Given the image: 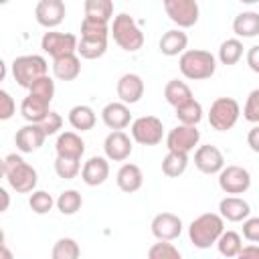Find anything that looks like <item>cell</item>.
I'll return each instance as SVG.
<instances>
[{
  "instance_id": "cell-1",
  "label": "cell",
  "mask_w": 259,
  "mask_h": 259,
  "mask_svg": "<svg viewBox=\"0 0 259 259\" xmlns=\"http://www.w3.org/2000/svg\"><path fill=\"white\" fill-rule=\"evenodd\" d=\"M223 231H225V219L217 212H204L190 223L188 237L196 249H208L210 245L217 243Z\"/></svg>"
},
{
  "instance_id": "cell-2",
  "label": "cell",
  "mask_w": 259,
  "mask_h": 259,
  "mask_svg": "<svg viewBox=\"0 0 259 259\" xmlns=\"http://www.w3.org/2000/svg\"><path fill=\"white\" fill-rule=\"evenodd\" d=\"M4 178L20 194L32 192L36 182H38L36 170L18 154H8L4 158Z\"/></svg>"
},
{
  "instance_id": "cell-3",
  "label": "cell",
  "mask_w": 259,
  "mask_h": 259,
  "mask_svg": "<svg viewBox=\"0 0 259 259\" xmlns=\"http://www.w3.org/2000/svg\"><path fill=\"white\" fill-rule=\"evenodd\" d=\"M178 67H180V73L186 79L202 81V79H208V77L214 75V71H217V59L208 51L190 49V51L180 53Z\"/></svg>"
},
{
  "instance_id": "cell-4",
  "label": "cell",
  "mask_w": 259,
  "mask_h": 259,
  "mask_svg": "<svg viewBox=\"0 0 259 259\" xmlns=\"http://www.w3.org/2000/svg\"><path fill=\"white\" fill-rule=\"evenodd\" d=\"M111 34H113V40L127 53H134V51H140L142 45H144V32L140 30L138 22L121 12L113 18V24H111Z\"/></svg>"
},
{
  "instance_id": "cell-5",
  "label": "cell",
  "mask_w": 259,
  "mask_h": 259,
  "mask_svg": "<svg viewBox=\"0 0 259 259\" xmlns=\"http://www.w3.org/2000/svg\"><path fill=\"white\" fill-rule=\"evenodd\" d=\"M47 71H49L47 59L40 55H22V57H16L12 61L14 81L24 89H28L38 77L47 75Z\"/></svg>"
},
{
  "instance_id": "cell-6",
  "label": "cell",
  "mask_w": 259,
  "mask_h": 259,
  "mask_svg": "<svg viewBox=\"0 0 259 259\" xmlns=\"http://www.w3.org/2000/svg\"><path fill=\"white\" fill-rule=\"evenodd\" d=\"M239 113H241V107H239V103L233 97H219L210 105L208 123L217 132H227V130H231L237 123Z\"/></svg>"
},
{
  "instance_id": "cell-7",
  "label": "cell",
  "mask_w": 259,
  "mask_h": 259,
  "mask_svg": "<svg viewBox=\"0 0 259 259\" xmlns=\"http://www.w3.org/2000/svg\"><path fill=\"white\" fill-rule=\"evenodd\" d=\"M164 125L156 115H142L132 121V138L142 146H156L162 142Z\"/></svg>"
},
{
  "instance_id": "cell-8",
  "label": "cell",
  "mask_w": 259,
  "mask_h": 259,
  "mask_svg": "<svg viewBox=\"0 0 259 259\" xmlns=\"http://www.w3.org/2000/svg\"><path fill=\"white\" fill-rule=\"evenodd\" d=\"M166 14L178 28H188L198 22V2L196 0H164Z\"/></svg>"
},
{
  "instance_id": "cell-9",
  "label": "cell",
  "mask_w": 259,
  "mask_h": 259,
  "mask_svg": "<svg viewBox=\"0 0 259 259\" xmlns=\"http://www.w3.org/2000/svg\"><path fill=\"white\" fill-rule=\"evenodd\" d=\"M40 49L53 59L63 57V55H71V53H77V36L71 32L49 30L40 38Z\"/></svg>"
},
{
  "instance_id": "cell-10",
  "label": "cell",
  "mask_w": 259,
  "mask_h": 259,
  "mask_svg": "<svg viewBox=\"0 0 259 259\" xmlns=\"http://www.w3.org/2000/svg\"><path fill=\"white\" fill-rule=\"evenodd\" d=\"M219 186L227 194H243L251 186V174L243 166H223L219 172Z\"/></svg>"
},
{
  "instance_id": "cell-11",
  "label": "cell",
  "mask_w": 259,
  "mask_h": 259,
  "mask_svg": "<svg viewBox=\"0 0 259 259\" xmlns=\"http://www.w3.org/2000/svg\"><path fill=\"white\" fill-rule=\"evenodd\" d=\"M200 140V132L196 130V125H186L180 123L174 130H170L168 138H166V148L170 152H182L188 154L190 150H194V146Z\"/></svg>"
},
{
  "instance_id": "cell-12",
  "label": "cell",
  "mask_w": 259,
  "mask_h": 259,
  "mask_svg": "<svg viewBox=\"0 0 259 259\" xmlns=\"http://www.w3.org/2000/svg\"><path fill=\"white\" fill-rule=\"evenodd\" d=\"M182 233V221L174 212H160L152 219V235L158 241H174Z\"/></svg>"
},
{
  "instance_id": "cell-13",
  "label": "cell",
  "mask_w": 259,
  "mask_h": 259,
  "mask_svg": "<svg viewBox=\"0 0 259 259\" xmlns=\"http://www.w3.org/2000/svg\"><path fill=\"white\" fill-rule=\"evenodd\" d=\"M194 166L202 174H219L221 168L225 166V156L217 146L204 144V146H198L194 152Z\"/></svg>"
},
{
  "instance_id": "cell-14",
  "label": "cell",
  "mask_w": 259,
  "mask_h": 259,
  "mask_svg": "<svg viewBox=\"0 0 259 259\" xmlns=\"http://www.w3.org/2000/svg\"><path fill=\"white\" fill-rule=\"evenodd\" d=\"M34 18L45 28H55L65 18V2L63 0H38L34 8Z\"/></svg>"
},
{
  "instance_id": "cell-15",
  "label": "cell",
  "mask_w": 259,
  "mask_h": 259,
  "mask_svg": "<svg viewBox=\"0 0 259 259\" xmlns=\"http://www.w3.org/2000/svg\"><path fill=\"white\" fill-rule=\"evenodd\" d=\"M45 138H47V134L42 132V127H40V123H26V125H22L18 132H16V136H14V144H16V148L22 152V154H32V152H36L42 144H45Z\"/></svg>"
},
{
  "instance_id": "cell-16",
  "label": "cell",
  "mask_w": 259,
  "mask_h": 259,
  "mask_svg": "<svg viewBox=\"0 0 259 259\" xmlns=\"http://www.w3.org/2000/svg\"><path fill=\"white\" fill-rule=\"evenodd\" d=\"M132 140H130V136L127 134H123L121 130H113L107 138H105V142H103V152H105V156L109 158V160H113V162H123V160H127L130 158V154H132Z\"/></svg>"
},
{
  "instance_id": "cell-17",
  "label": "cell",
  "mask_w": 259,
  "mask_h": 259,
  "mask_svg": "<svg viewBox=\"0 0 259 259\" xmlns=\"http://www.w3.org/2000/svg\"><path fill=\"white\" fill-rule=\"evenodd\" d=\"M117 97L121 103L125 105H132V103H138L144 95V81L140 75L136 73H125L119 77L117 81Z\"/></svg>"
},
{
  "instance_id": "cell-18",
  "label": "cell",
  "mask_w": 259,
  "mask_h": 259,
  "mask_svg": "<svg viewBox=\"0 0 259 259\" xmlns=\"http://www.w3.org/2000/svg\"><path fill=\"white\" fill-rule=\"evenodd\" d=\"M109 176V162L101 156H91L81 168V180L87 186H99Z\"/></svg>"
},
{
  "instance_id": "cell-19",
  "label": "cell",
  "mask_w": 259,
  "mask_h": 259,
  "mask_svg": "<svg viewBox=\"0 0 259 259\" xmlns=\"http://www.w3.org/2000/svg\"><path fill=\"white\" fill-rule=\"evenodd\" d=\"M101 119L109 130H123L132 121L130 107L121 101H111L101 109Z\"/></svg>"
},
{
  "instance_id": "cell-20",
  "label": "cell",
  "mask_w": 259,
  "mask_h": 259,
  "mask_svg": "<svg viewBox=\"0 0 259 259\" xmlns=\"http://www.w3.org/2000/svg\"><path fill=\"white\" fill-rule=\"evenodd\" d=\"M55 150H57V156H61V158H75V160H81V156L85 154V142H83L81 136L75 134V132H63V134L57 138Z\"/></svg>"
},
{
  "instance_id": "cell-21",
  "label": "cell",
  "mask_w": 259,
  "mask_h": 259,
  "mask_svg": "<svg viewBox=\"0 0 259 259\" xmlns=\"http://www.w3.org/2000/svg\"><path fill=\"white\" fill-rule=\"evenodd\" d=\"M49 105H51V101H47V99H42V97H38L34 93H28L20 103V113H22V117L26 121L40 123L45 119V115L51 111Z\"/></svg>"
},
{
  "instance_id": "cell-22",
  "label": "cell",
  "mask_w": 259,
  "mask_h": 259,
  "mask_svg": "<svg viewBox=\"0 0 259 259\" xmlns=\"http://www.w3.org/2000/svg\"><path fill=\"white\" fill-rule=\"evenodd\" d=\"M219 212L223 219H227L231 223H241L251 214V206L247 200H243L239 196H227L219 202Z\"/></svg>"
},
{
  "instance_id": "cell-23",
  "label": "cell",
  "mask_w": 259,
  "mask_h": 259,
  "mask_svg": "<svg viewBox=\"0 0 259 259\" xmlns=\"http://www.w3.org/2000/svg\"><path fill=\"white\" fill-rule=\"evenodd\" d=\"M53 73L59 81H73L81 73V59L75 53L57 57L53 59Z\"/></svg>"
},
{
  "instance_id": "cell-24",
  "label": "cell",
  "mask_w": 259,
  "mask_h": 259,
  "mask_svg": "<svg viewBox=\"0 0 259 259\" xmlns=\"http://www.w3.org/2000/svg\"><path fill=\"white\" fill-rule=\"evenodd\" d=\"M115 182H117L119 190H123V192H136L144 184V174H142L140 166H136V164H123L117 170Z\"/></svg>"
},
{
  "instance_id": "cell-25",
  "label": "cell",
  "mask_w": 259,
  "mask_h": 259,
  "mask_svg": "<svg viewBox=\"0 0 259 259\" xmlns=\"http://www.w3.org/2000/svg\"><path fill=\"white\" fill-rule=\"evenodd\" d=\"M233 32L243 38H255L259 34V12L247 10L237 14L233 20Z\"/></svg>"
},
{
  "instance_id": "cell-26",
  "label": "cell",
  "mask_w": 259,
  "mask_h": 259,
  "mask_svg": "<svg viewBox=\"0 0 259 259\" xmlns=\"http://www.w3.org/2000/svg\"><path fill=\"white\" fill-rule=\"evenodd\" d=\"M186 45H188V36L180 28L166 30L162 34V38H160V51L166 57H176V55L184 53L186 51Z\"/></svg>"
},
{
  "instance_id": "cell-27",
  "label": "cell",
  "mask_w": 259,
  "mask_h": 259,
  "mask_svg": "<svg viewBox=\"0 0 259 259\" xmlns=\"http://www.w3.org/2000/svg\"><path fill=\"white\" fill-rule=\"evenodd\" d=\"M69 123L77 132H89L95 125V111L89 105H75L69 111Z\"/></svg>"
},
{
  "instance_id": "cell-28",
  "label": "cell",
  "mask_w": 259,
  "mask_h": 259,
  "mask_svg": "<svg viewBox=\"0 0 259 259\" xmlns=\"http://www.w3.org/2000/svg\"><path fill=\"white\" fill-rule=\"evenodd\" d=\"M107 51V38H87V36H81V40H77V53L79 57L83 59H99L103 57Z\"/></svg>"
},
{
  "instance_id": "cell-29",
  "label": "cell",
  "mask_w": 259,
  "mask_h": 259,
  "mask_svg": "<svg viewBox=\"0 0 259 259\" xmlns=\"http://www.w3.org/2000/svg\"><path fill=\"white\" fill-rule=\"evenodd\" d=\"M174 109H176V117H178V121H180V123L196 125V123L202 119V105H200L194 97H190L188 101H184V103L176 105Z\"/></svg>"
},
{
  "instance_id": "cell-30",
  "label": "cell",
  "mask_w": 259,
  "mask_h": 259,
  "mask_svg": "<svg viewBox=\"0 0 259 259\" xmlns=\"http://www.w3.org/2000/svg\"><path fill=\"white\" fill-rule=\"evenodd\" d=\"M164 97H166V101H168L170 105L176 107V105L188 101V99L192 97V91H190V87H188L184 81L172 79V81H168L166 87H164Z\"/></svg>"
},
{
  "instance_id": "cell-31",
  "label": "cell",
  "mask_w": 259,
  "mask_h": 259,
  "mask_svg": "<svg viewBox=\"0 0 259 259\" xmlns=\"http://www.w3.org/2000/svg\"><path fill=\"white\" fill-rule=\"evenodd\" d=\"M188 166V154H182V152H170L166 154V158L162 160V172L170 178H178L180 174H184Z\"/></svg>"
},
{
  "instance_id": "cell-32",
  "label": "cell",
  "mask_w": 259,
  "mask_h": 259,
  "mask_svg": "<svg viewBox=\"0 0 259 259\" xmlns=\"http://www.w3.org/2000/svg\"><path fill=\"white\" fill-rule=\"evenodd\" d=\"M214 245L219 247V253H221L223 257H237L239 251H241V247H243L241 237H239V233H235V231H223V233L219 235V239H217Z\"/></svg>"
},
{
  "instance_id": "cell-33",
  "label": "cell",
  "mask_w": 259,
  "mask_h": 259,
  "mask_svg": "<svg viewBox=\"0 0 259 259\" xmlns=\"http://www.w3.org/2000/svg\"><path fill=\"white\" fill-rule=\"evenodd\" d=\"M85 16L109 22L113 16V2L111 0H85Z\"/></svg>"
},
{
  "instance_id": "cell-34",
  "label": "cell",
  "mask_w": 259,
  "mask_h": 259,
  "mask_svg": "<svg viewBox=\"0 0 259 259\" xmlns=\"http://www.w3.org/2000/svg\"><path fill=\"white\" fill-rule=\"evenodd\" d=\"M243 57V42L239 38H227L219 49V61L223 65H235Z\"/></svg>"
},
{
  "instance_id": "cell-35",
  "label": "cell",
  "mask_w": 259,
  "mask_h": 259,
  "mask_svg": "<svg viewBox=\"0 0 259 259\" xmlns=\"http://www.w3.org/2000/svg\"><path fill=\"white\" fill-rule=\"evenodd\" d=\"M55 204H57V208L63 212V214H75L79 208H81V204H83V198H81V194L77 192V190H65V192H61L59 194V198L55 200Z\"/></svg>"
},
{
  "instance_id": "cell-36",
  "label": "cell",
  "mask_w": 259,
  "mask_h": 259,
  "mask_svg": "<svg viewBox=\"0 0 259 259\" xmlns=\"http://www.w3.org/2000/svg\"><path fill=\"white\" fill-rule=\"evenodd\" d=\"M51 255H53V259H77L81 255V249H79V245H77L75 239L63 237V239H59L55 243Z\"/></svg>"
},
{
  "instance_id": "cell-37",
  "label": "cell",
  "mask_w": 259,
  "mask_h": 259,
  "mask_svg": "<svg viewBox=\"0 0 259 259\" xmlns=\"http://www.w3.org/2000/svg\"><path fill=\"white\" fill-rule=\"evenodd\" d=\"M107 34H109L107 22L97 20V18H89V16L83 18V22H81V36H87V38H107Z\"/></svg>"
},
{
  "instance_id": "cell-38",
  "label": "cell",
  "mask_w": 259,
  "mask_h": 259,
  "mask_svg": "<svg viewBox=\"0 0 259 259\" xmlns=\"http://www.w3.org/2000/svg\"><path fill=\"white\" fill-rule=\"evenodd\" d=\"M55 172H57V176L63 178V180H73V178L81 172V160L57 156V160H55Z\"/></svg>"
},
{
  "instance_id": "cell-39",
  "label": "cell",
  "mask_w": 259,
  "mask_h": 259,
  "mask_svg": "<svg viewBox=\"0 0 259 259\" xmlns=\"http://www.w3.org/2000/svg\"><path fill=\"white\" fill-rule=\"evenodd\" d=\"M28 206H30L32 212H36V214H47V212L55 206V200H53V196H51L49 192H45V190H34V192L30 194V198H28Z\"/></svg>"
},
{
  "instance_id": "cell-40",
  "label": "cell",
  "mask_w": 259,
  "mask_h": 259,
  "mask_svg": "<svg viewBox=\"0 0 259 259\" xmlns=\"http://www.w3.org/2000/svg\"><path fill=\"white\" fill-rule=\"evenodd\" d=\"M148 257L150 259H180V251L172 243L160 241V243H154L148 249Z\"/></svg>"
},
{
  "instance_id": "cell-41",
  "label": "cell",
  "mask_w": 259,
  "mask_h": 259,
  "mask_svg": "<svg viewBox=\"0 0 259 259\" xmlns=\"http://www.w3.org/2000/svg\"><path fill=\"white\" fill-rule=\"evenodd\" d=\"M28 91L34 93V95H38V97H42V99H47V101H53V95H55V81H53L49 75H42V77H38V79L28 87Z\"/></svg>"
},
{
  "instance_id": "cell-42",
  "label": "cell",
  "mask_w": 259,
  "mask_h": 259,
  "mask_svg": "<svg viewBox=\"0 0 259 259\" xmlns=\"http://www.w3.org/2000/svg\"><path fill=\"white\" fill-rule=\"evenodd\" d=\"M243 115L247 121L251 123H259V89H253L245 101V107H243Z\"/></svg>"
},
{
  "instance_id": "cell-43",
  "label": "cell",
  "mask_w": 259,
  "mask_h": 259,
  "mask_svg": "<svg viewBox=\"0 0 259 259\" xmlns=\"http://www.w3.org/2000/svg\"><path fill=\"white\" fill-rule=\"evenodd\" d=\"M14 111H16V103H14V99L10 97L8 91L0 89V121L10 119V117L14 115Z\"/></svg>"
},
{
  "instance_id": "cell-44",
  "label": "cell",
  "mask_w": 259,
  "mask_h": 259,
  "mask_svg": "<svg viewBox=\"0 0 259 259\" xmlns=\"http://www.w3.org/2000/svg\"><path fill=\"white\" fill-rule=\"evenodd\" d=\"M61 125H63V117H61L57 111H49V113L45 115V119L40 121V127H42V132H45L47 136L57 134V132L61 130Z\"/></svg>"
},
{
  "instance_id": "cell-45",
  "label": "cell",
  "mask_w": 259,
  "mask_h": 259,
  "mask_svg": "<svg viewBox=\"0 0 259 259\" xmlns=\"http://www.w3.org/2000/svg\"><path fill=\"white\" fill-rule=\"evenodd\" d=\"M243 237L251 243L259 241V219L257 217H247L243 221Z\"/></svg>"
},
{
  "instance_id": "cell-46",
  "label": "cell",
  "mask_w": 259,
  "mask_h": 259,
  "mask_svg": "<svg viewBox=\"0 0 259 259\" xmlns=\"http://www.w3.org/2000/svg\"><path fill=\"white\" fill-rule=\"evenodd\" d=\"M247 63H249L251 71L259 73V47H257V45H253V47L249 49V53H247Z\"/></svg>"
},
{
  "instance_id": "cell-47",
  "label": "cell",
  "mask_w": 259,
  "mask_h": 259,
  "mask_svg": "<svg viewBox=\"0 0 259 259\" xmlns=\"http://www.w3.org/2000/svg\"><path fill=\"white\" fill-rule=\"evenodd\" d=\"M247 142H249V148H251L253 152H259V127H257V125H253V127L249 130Z\"/></svg>"
},
{
  "instance_id": "cell-48",
  "label": "cell",
  "mask_w": 259,
  "mask_h": 259,
  "mask_svg": "<svg viewBox=\"0 0 259 259\" xmlns=\"http://www.w3.org/2000/svg\"><path fill=\"white\" fill-rule=\"evenodd\" d=\"M8 206H10V194L0 186V212L8 210Z\"/></svg>"
},
{
  "instance_id": "cell-49",
  "label": "cell",
  "mask_w": 259,
  "mask_h": 259,
  "mask_svg": "<svg viewBox=\"0 0 259 259\" xmlns=\"http://www.w3.org/2000/svg\"><path fill=\"white\" fill-rule=\"evenodd\" d=\"M249 255H259V247L255 243L251 247H241V251H239L237 257H249Z\"/></svg>"
},
{
  "instance_id": "cell-50",
  "label": "cell",
  "mask_w": 259,
  "mask_h": 259,
  "mask_svg": "<svg viewBox=\"0 0 259 259\" xmlns=\"http://www.w3.org/2000/svg\"><path fill=\"white\" fill-rule=\"evenodd\" d=\"M0 259H12V251L6 247V243L0 245Z\"/></svg>"
},
{
  "instance_id": "cell-51",
  "label": "cell",
  "mask_w": 259,
  "mask_h": 259,
  "mask_svg": "<svg viewBox=\"0 0 259 259\" xmlns=\"http://www.w3.org/2000/svg\"><path fill=\"white\" fill-rule=\"evenodd\" d=\"M4 77H6V63L0 59V81H4Z\"/></svg>"
},
{
  "instance_id": "cell-52",
  "label": "cell",
  "mask_w": 259,
  "mask_h": 259,
  "mask_svg": "<svg viewBox=\"0 0 259 259\" xmlns=\"http://www.w3.org/2000/svg\"><path fill=\"white\" fill-rule=\"evenodd\" d=\"M0 178H4V160L0 158Z\"/></svg>"
},
{
  "instance_id": "cell-53",
  "label": "cell",
  "mask_w": 259,
  "mask_h": 259,
  "mask_svg": "<svg viewBox=\"0 0 259 259\" xmlns=\"http://www.w3.org/2000/svg\"><path fill=\"white\" fill-rule=\"evenodd\" d=\"M239 2H243V4H257L259 0H239Z\"/></svg>"
},
{
  "instance_id": "cell-54",
  "label": "cell",
  "mask_w": 259,
  "mask_h": 259,
  "mask_svg": "<svg viewBox=\"0 0 259 259\" xmlns=\"http://www.w3.org/2000/svg\"><path fill=\"white\" fill-rule=\"evenodd\" d=\"M0 245H4V231L0 229Z\"/></svg>"
},
{
  "instance_id": "cell-55",
  "label": "cell",
  "mask_w": 259,
  "mask_h": 259,
  "mask_svg": "<svg viewBox=\"0 0 259 259\" xmlns=\"http://www.w3.org/2000/svg\"><path fill=\"white\" fill-rule=\"evenodd\" d=\"M6 2H8V0H0V6H2V4H6Z\"/></svg>"
},
{
  "instance_id": "cell-56",
  "label": "cell",
  "mask_w": 259,
  "mask_h": 259,
  "mask_svg": "<svg viewBox=\"0 0 259 259\" xmlns=\"http://www.w3.org/2000/svg\"><path fill=\"white\" fill-rule=\"evenodd\" d=\"M162 2H164V0H162Z\"/></svg>"
}]
</instances>
